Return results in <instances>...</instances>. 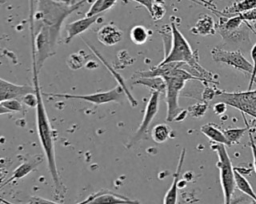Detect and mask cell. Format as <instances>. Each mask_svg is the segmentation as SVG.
Masks as SVG:
<instances>
[{
  "mask_svg": "<svg viewBox=\"0 0 256 204\" xmlns=\"http://www.w3.org/2000/svg\"><path fill=\"white\" fill-rule=\"evenodd\" d=\"M254 8H256V0H239L236 3H234L232 6L227 7L221 12L218 11L217 13L224 17H231Z\"/></svg>",
  "mask_w": 256,
  "mask_h": 204,
  "instance_id": "cell-18",
  "label": "cell"
},
{
  "mask_svg": "<svg viewBox=\"0 0 256 204\" xmlns=\"http://www.w3.org/2000/svg\"><path fill=\"white\" fill-rule=\"evenodd\" d=\"M123 34L113 24H106L97 31V38L105 46H113L121 41Z\"/></svg>",
  "mask_w": 256,
  "mask_h": 204,
  "instance_id": "cell-13",
  "label": "cell"
},
{
  "mask_svg": "<svg viewBox=\"0 0 256 204\" xmlns=\"http://www.w3.org/2000/svg\"><path fill=\"white\" fill-rule=\"evenodd\" d=\"M250 204H256V201L255 200H252V202Z\"/></svg>",
  "mask_w": 256,
  "mask_h": 204,
  "instance_id": "cell-42",
  "label": "cell"
},
{
  "mask_svg": "<svg viewBox=\"0 0 256 204\" xmlns=\"http://www.w3.org/2000/svg\"><path fill=\"white\" fill-rule=\"evenodd\" d=\"M178 1H180V0H178ZM193 1L202 5V6H204V7H206V8H208V9H210V10H212L215 13L218 12L217 10H215V5L212 1H209V0H193Z\"/></svg>",
  "mask_w": 256,
  "mask_h": 204,
  "instance_id": "cell-34",
  "label": "cell"
},
{
  "mask_svg": "<svg viewBox=\"0 0 256 204\" xmlns=\"http://www.w3.org/2000/svg\"><path fill=\"white\" fill-rule=\"evenodd\" d=\"M212 149L218 155L217 167L219 168L220 183L223 191L224 204H232V196L236 188L235 185V174L234 168L232 166L231 159L226 150V146L223 144L215 143L212 145Z\"/></svg>",
  "mask_w": 256,
  "mask_h": 204,
  "instance_id": "cell-5",
  "label": "cell"
},
{
  "mask_svg": "<svg viewBox=\"0 0 256 204\" xmlns=\"http://www.w3.org/2000/svg\"><path fill=\"white\" fill-rule=\"evenodd\" d=\"M235 174V185L236 188H238L241 192L246 194L248 197H250L252 200L256 201V193L254 192L251 184L248 182V180L237 171V169H234Z\"/></svg>",
  "mask_w": 256,
  "mask_h": 204,
  "instance_id": "cell-21",
  "label": "cell"
},
{
  "mask_svg": "<svg viewBox=\"0 0 256 204\" xmlns=\"http://www.w3.org/2000/svg\"><path fill=\"white\" fill-rule=\"evenodd\" d=\"M2 106L5 107L10 113L19 112L22 110V102L18 99H9L1 102Z\"/></svg>",
  "mask_w": 256,
  "mask_h": 204,
  "instance_id": "cell-25",
  "label": "cell"
},
{
  "mask_svg": "<svg viewBox=\"0 0 256 204\" xmlns=\"http://www.w3.org/2000/svg\"><path fill=\"white\" fill-rule=\"evenodd\" d=\"M187 110H181L178 114H177V116L175 117V119L174 120H176V121H178V122H181V121H183L185 118H186V116H187Z\"/></svg>",
  "mask_w": 256,
  "mask_h": 204,
  "instance_id": "cell-39",
  "label": "cell"
},
{
  "mask_svg": "<svg viewBox=\"0 0 256 204\" xmlns=\"http://www.w3.org/2000/svg\"><path fill=\"white\" fill-rule=\"evenodd\" d=\"M30 32H31V44H32V80H33V87H34V94L36 96V126L37 132L39 136V140L42 146V150L44 152L47 167L51 176V179L54 183L55 193L57 196H64L65 188L62 184L57 164L55 158V148H54V131L51 127L50 121L47 116L46 108L43 102V96L41 92V87L39 84V77L36 66V50H35V43H34V25L33 22L30 21Z\"/></svg>",
  "mask_w": 256,
  "mask_h": 204,
  "instance_id": "cell-2",
  "label": "cell"
},
{
  "mask_svg": "<svg viewBox=\"0 0 256 204\" xmlns=\"http://www.w3.org/2000/svg\"><path fill=\"white\" fill-rule=\"evenodd\" d=\"M9 113L10 112L5 107H3L2 104L0 103V115H2V114H9Z\"/></svg>",
  "mask_w": 256,
  "mask_h": 204,
  "instance_id": "cell-40",
  "label": "cell"
},
{
  "mask_svg": "<svg viewBox=\"0 0 256 204\" xmlns=\"http://www.w3.org/2000/svg\"><path fill=\"white\" fill-rule=\"evenodd\" d=\"M251 58H252V65H253V70L250 76V81H249V86H248V90H251L253 87V84L255 83V75H256V44H254V46L251 49Z\"/></svg>",
  "mask_w": 256,
  "mask_h": 204,
  "instance_id": "cell-28",
  "label": "cell"
},
{
  "mask_svg": "<svg viewBox=\"0 0 256 204\" xmlns=\"http://www.w3.org/2000/svg\"><path fill=\"white\" fill-rule=\"evenodd\" d=\"M43 160H44V156L43 155H36V156L31 157L29 160L23 162L22 164H20L18 167L15 168V170L12 173V176L8 180H6L0 186V188L6 186L7 184H9L11 182H14L16 180L22 179L23 177H25L26 175L31 173L34 169H36L43 162Z\"/></svg>",
  "mask_w": 256,
  "mask_h": 204,
  "instance_id": "cell-12",
  "label": "cell"
},
{
  "mask_svg": "<svg viewBox=\"0 0 256 204\" xmlns=\"http://www.w3.org/2000/svg\"><path fill=\"white\" fill-rule=\"evenodd\" d=\"M249 136H250V145H251L252 156H253V165H254V170L256 172V144L254 142V138L251 132H249Z\"/></svg>",
  "mask_w": 256,
  "mask_h": 204,
  "instance_id": "cell-35",
  "label": "cell"
},
{
  "mask_svg": "<svg viewBox=\"0 0 256 204\" xmlns=\"http://www.w3.org/2000/svg\"><path fill=\"white\" fill-rule=\"evenodd\" d=\"M171 47L169 52L165 55L164 59L159 64H165L169 62H182L187 64L186 67L190 69L188 72L197 79L211 80L212 75L204 68H202V66L198 63L196 52H193L188 41L178 30L174 22L171 23Z\"/></svg>",
  "mask_w": 256,
  "mask_h": 204,
  "instance_id": "cell-3",
  "label": "cell"
},
{
  "mask_svg": "<svg viewBox=\"0 0 256 204\" xmlns=\"http://www.w3.org/2000/svg\"><path fill=\"white\" fill-rule=\"evenodd\" d=\"M201 132L207 137L209 138L211 141H213L214 143L217 144H223L225 146H230L231 144L229 143V141L227 140L226 136L224 135L223 131H221L219 128H217L215 125L213 124H204L201 127Z\"/></svg>",
  "mask_w": 256,
  "mask_h": 204,
  "instance_id": "cell-19",
  "label": "cell"
},
{
  "mask_svg": "<svg viewBox=\"0 0 256 204\" xmlns=\"http://www.w3.org/2000/svg\"><path fill=\"white\" fill-rule=\"evenodd\" d=\"M103 1L104 0H95L94 3L91 5L90 9L88 10V12L86 13V16H93L96 14H100L103 13L102 12V6H103Z\"/></svg>",
  "mask_w": 256,
  "mask_h": 204,
  "instance_id": "cell-29",
  "label": "cell"
},
{
  "mask_svg": "<svg viewBox=\"0 0 256 204\" xmlns=\"http://www.w3.org/2000/svg\"><path fill=\"white\" fill-rule=\"evenodd\" d=\"M102 13L96 14L93 16H85L84 18L78 19L76 21H73L66 25V33L67 36L65 38V43H69L74 37L77 35H80L81 33L85 32L87 29H89L93 24H95L100 18Z\"/></svg>",
  "mask_w": 256,
  "mask_h": 204,
  "instance_id": "cell-11",
  "label": "cell"
},
{
  "mask_svg": "<svg viewBox=\"0 0 256 204\" xmlns=\"http://www.w3.org/2000/svg\"><path fill=\"white\" fill-rule=\"evenodd\" d=\"M61 1H64V2H71L72 0H61Z\"/></svg>",
  "mask_w": 256,
  "mask_h": 204,
  "instance_id": "cell-43",
  "label": "cell"
},
{
  "mask_svg": "<svg viewBox=\"0 0 256 204\" xmlns=\"http://www.w3.org/2000/svg\"><path fill=\"white\" fill-rule=\"evenodd\" d=\"M21 101L26 106H29V107H35L36 106V96H35L34 92L33 93H28V94L24 95L23 97H21Z\"/></svg>",
  "mask_w": 256,
  "mask_h": 204,
  "instance_id": "cell-30",
  "label": "cell"
},
{
  "mask_svg": "<svg viewBox=\"0 0 256 204\" xmlns=\"http://www.w3.org/2000/svg\"><path fill=\"white\" fill-rule=\"evenodd\" d=\"M255 83H256V80H255Z\"/></svg>",
  "mask_w": 256,
  "mask_h": 204,
  "instance_id": "cell-45",
  "label": "cell"
},
{
  "mask_svg": "<svg viewBox=\"0 0 256 204\" xmlns=\"http://www.w3.org/2000/svg\"><path fill=\"white\" fill-rule=\"evenodd\" d=\"M207 103L206 102H201V103H198V104H195V105H192L190 108H189V111H190V114L193 116V117H196V118H199V117H202L205 112L207 111Z\"/></svg>",
  "mask_w": 256,
  "mask_h": 204,
  "instance_id": "cell-26",
  "label": "cell"
},
{
  "mask_svg": "<svg viewBox=\"0 0 256 204\" xmlns=\"http://www.w3.org/2000/svg\"><path fill=\"white\" fill-rule=\"evenodd\" d=\"M255 80H256V75H255Z\"/></svg>",
  "mask_w": 256,
  "mask_h": 204,
  "instance_id": "cell-44",
  "label": "cell"
},
{
  "mask_svg": "<svg viewBox=\"0 0 256 204\" xmlns=\"http://www.w3.org/2000/svg\"><path fill=\"white\" fill-rule=\"evenodd\" d=\"M236 1H239V0H236Z\"/></svg>",
  "mask_w": 256,
  "mask_h": 204,
  "instance_id": "cell-46",
  "label": "cell"
},
{
  "mask_svg": "<svg viewBox=\"0 0 256 204\" xmlns=\"http://www.w3.org/2000/svg\"><path fill=\"white\" fill-rule=\"evenodd\" d=\"M4 166H5V163H4V162H2V161H1V162H0V171H1V170H2V168H3V167H4Z\"/></svg>",
  "mask_w": 256,
  "mask_h": 204,
  "instance_id": "cell-41",
  "label": "cell"
},
{
  "mask_svg": "<svg viewBox=\"0 0 256 204\" xmlns=\"http://www.w3.org/2000/svg\"><path fill=\"white\" fill-rule=\"evenodd\" d=\"M132 85H143L160 94L166 91V82L162 77H139L132 82Z\"/></svg>",
  "mask_w": 256,
  "mask_h": 204,
  "instance_id": "cell-20",
  "label": "cell"
},
{
  "mask_svg": "<svg viewBox=\"0 0 256 204\" xmlns=\"http://www.w3.org/2000/svg\"><path fill=\"white\" fill-rule=\"evenodd\" d=\"M33 92V86L19 85L0 78V103L9 99H18Z\"/></svg>",
  "mask_w": 256,
  "mask_h": 204,
  "instance_id": "cell-10",
  "label": "cell"
},
{
  "mask_svg": "<svg viewBox=\"0 0 256 204\" xmlns=\"http://www.w3.org/2000/svg\"><path fill=\"white\" fill-rule=\"evenodd\" d=\"M73 55H74V57H75V54H73ZM68 64H69V67L72 68V69H79V68H81L82 65H83V60H82V58L79 57L78 55H77V59L73 58V56L71 55V56L69 57Z\"/></svg>",
  "mask_w": 256,
  "mask_h": 204,
  "instance_id": "cell-33",
  "label": "cell"
},
{
  "mask_svg": "<svg viewBox=\"0 0 256 204\" xmlns=\"http://www.w3.org/2000/svg\"><path fill=\"white\" fill-rule=\"evenodd\" d=\"M149 36L150 34L148 29L142 25H136L130 30V39L134 44L137 45L144 44L148 40Z\"/></svg>",
  "mask_w": 256,
  "mask_h": 204,
  "instance_id": "cell-23",
  "label": "cell"
},
{
  "mask_svg": "<svg viewBox=\"0 0 256 204\" xmlns=\"http://www.w3.org/2000/svg\"><path fill=\"white\" fill-rule=\"evenodd\" d=\"M150 15L152 16L154 21H158V20L162 19L163 16L165 15V8L163 7L162 4L154 1L153 7H152V12L150 13Z\"/></svg>",
  "mask_w": 256,
  "mask_h": 204,
  "instance_id": "cell-27",
  "label": "cell"
},
{
  "mask_svg": "<svg viewBox=\"0 0 256 204\" xmlns=\"http://www.w3.org/2000/svg\"><path fill=\"white\" fill-rule=\"evenodd\" d=\"M45 96L65 98V99H80L85 100L95 105L106 104L110 102H120L123 95L125 96L123 90L118 85L111 90L104 92H95L92 94H67V93H44Z\"/></svg>",
  "mask_w": 256,
  "mask_h": 204,
  "instance_id": "cell-7",
  "label": "cell"
},
{
  "mask_svg": "<svg viewBox=\"0 0 256 204\" xmlns=\"http://www.w3.org/2000/svg\"><path fill=\"white\" fill-rule=\"evenodd\" d=\"M27 204H60L48 199H44L42 197H38V196H33L30 197V199L28 200Z\"/></svg>",
  "mask_w": 256,
  "mask_h": 204,
  "instance_id": "cell-32",
  "label": "cell"
},
{
  "mask_svg": "<svg viewBox=\"0 0 256 204\" xmlns=\"http://www.w3.org/2000/svg\"><path fill=\"white\" fill-rule=\"evenodd\" d=\"M225 111H226V104H225L224 102L219 101L218 103H216V104L214 105V112H215L216 114L220 115V114H223Z\"/></svg>",
  "mask_w": 256,
  "mask_h": 204,
  "instance_id": "cell-37",
  "label": "cell"
},
{
  "mask_svg": "<svg viewBox=\"0 0 256 204\" xmlns=\"http://www.w3.org/2000/svg\"><path fill=\"white\" fill-rule=\"evenodd\" d=\"M184 64L185 63L174 68L169 73L168 76L163 78L166 82V91H165L166 104H167L166 120L168 122L174 121L177 114L182 110L179 107L178 99H179V93L183 89L185 82L191 79H197L191 73H189L186 69L183 68Z\"/></svg>",
  "mask_w": 256,
  "mask_h": 204,
  "instance_id": "cell-4",
  "label": "cell"
},
{
  "mask_svg": "<svg viewBox=\"0 0 256 204\" xmlns=\"http://www.w3.org/2000/svg\"><path fill=\"white\" fill-rule=\"evenodd\" d=\"M170 134H171V128L165 123H160L155 125L151 131L152 139L159 144L167 141L168 138L170 137Z\"/></svg>",
  "mask_w": 256,
  "mask_h": 204,
  "instance_id": "cell-22",
  "label": "cell"
},
{
  "mask_svg": "<svg viewBox=\"0 0 256 204\" xmlns=\"http://www.w3.org/2000/svg\"><path fill=\"white\" fill-rule=\"evenodd\" d=\"M139 4H141L142 6H144L149 13L152 12V7H153V4H154V0H133Z\"/></svg>",
  "mask_w": 256,
  "mask_h": 204,
  "instance_id": "cell-36",
  "label": "cell"
},
{
  "mask_svg": "<svg viewBox=\"0 0 256 204\" xmlns=\"http://www.w3.org/2000/svg\"><path fill=\"white\" fill-rule=\"evenodd\" d=\"M219 101L256 118V89L244 92H216Z\"/></svg>",
  "mask_w": 256,
  "mask_h": 204,
  "instance_id": "cell-6",
  "label": "cell"
},
{
  "mask_svg": "<svg viewBox=\"0 0 256 204\" xmlns=\"http://www.w3.org/2000/svg\"><path fill=\"white\" fill-rule=\"evenodd\" d=\"M117 0H104L103 1V6H102V12H105L106 10H109Z\"/></svg>",
  "mask_w": 256,
  "mask_h": 204,
  "instance_id": "cell-38",
  "label": "cell"
},
{
  "mask_svg": "<svg viewBox=\"0 0 256 204\" xmlns=\"http://www.w3.org/2000/svg\"><path fill=\"white\" fill-rule=\"evenodd\" d=\"M216 31V24L214 19L207 14L201 15L197 20L194 27L191 29V32L195 35H212Z\"/></svg>",
  "mask_w": 256,
  "mask_h": 204,
  "instance_id": "cell-16",
  "label": "cell"
},
{
  "mask_svg": "<svg viewBox=\"0 0 256 204\" xmlns=\"http://www.w3.org/2000/svg\"><path fill=\"white\" fill-rule=\"evenodd\" d=\"M87 204H140L137 200H132L120 194H115L110 191H99L94 199Z\"/></svg>",
  "mask_w": 256,
  "mask_h": 204,
  "instance_id": "cell-14",
  "label": "cell"
},
{
  "mask_svg": "<svg viewBox=\"0 0 256 204\" xmlns=\"http://www.w3.org/2000/svg\"><path fill=\"white\" fill-rule=\"evenodd\" d=\"M159 98H160L159 92H157V91L151 92L149 100L145 107L142 121H141L138 129L136 130V132L133 134V136L130 138L129 142L127 143L128 148L132 147L134 144H136L137 142H139L140 140H142L143 138L146 137L148 128L159 110Z\"/></svg>",
  "mask_w": 256,
  "mask_h": 204,
  "instance_id": "cell-8",
  "label": "cell"
},
{
  "mask_svg": "<svg viewBox=\"0 0 256 204\" xmlns=\"http://www.w3.org/2000/svg\"><path fill=\"white\" fill-rule=\"evenodd\" d=\"M186 150L183 148L179 157V162L176 168V171L173 176V181L171 183L170 188L167 190L164 198H163V204H177V196H178V184L180 179V173L182 169V165L184 162Z\"/></svg>",
  "mask_w": 256,
  "mask_h": 204,
  "instance_id": "cell-15",
  "label": "cell"
},
{
  "mask_svg": "<svg viewBox=\"0 0 256 204\" xmlns=\"http://www.w3.org/2000/svg\"><path fill=\"white\" fill-rule=\"evenodd\" d=\"M88 0H30V17L34 25L36 66L40 71L45 61L55 54V47L65 19Z\"/></svg>",
  "mask_w": 256,
  "mask_h": 204,
  "instance_id": "cell-1",
  "label": "cell"
},
{
  "mask_svg": "<svg viewBox=\"0 0 256 204\" xmlns=\"http://www.w3.org/2000/svg\"><path fill=\"white\" fill-rule=\"evenodd\" d=\"M241 19L244 22H249V21H256V8L248 10L246 12H243L241 14H238Z\"/></svg>",
  "mask_w": 256,
  "mask_h": 204,
  "instance_id": "cell-31",
  "label": "cell"
},
{
  "mask_svg": "<svg viewBox=\"0 0 256 204\" xmlns=\"http://www.w3.org/2000/svg\"><path fill=\"white\" fill-rule=\"evenodd\" d=\"M211 56L215 62L224 63L230 67L246 73H252V63H250L240 51H228L215 47L211 50Z\"/></svg>",
  "mask_w": 256,
  "mask_h": 204,
  "instance_id": "cell-9",
  "label": "cell"
},
{
  "mask_svg": "<svg viewBox=\"0 0 256 204\" xmlns=\"http://www.w3.org/2000/svg\"><path fill=\"white\" fill-rule=\"evenodd\" d=\"M86 44H87V46L96 54V56L105 64V66H106V68L107 69H109L110 70V72L112 73V75H113V77L116 79V81L118 82V85L121 87V89L123 90V92H124V94H125V96L127 97V99H128V101H129V103H130V105L132 106V107H135L136 105H137V101H136V99L133 97V95L130 93V91L128 90V88H127V86H126V83H125V80L122 78V76L120 75V74H118L117 72H115L114 70H113V68H111V66L110 65H108L107 64V62L104 60V58L102 57V55L99 53V52H97L96 51V49H95V47L94 46H92V45H90L89 43H87L86 42Z\"/></svg>",
  "mask_w": 256,
  "mask_h": 204,
  "instance_id": "cell-17",
  "label": "cell"
},
{
  "mask_svg": "<svg viewBox=\"0 0 256 204\" xmlns=\"http://www.w3.org/2000/svg\"><path fill=\"white\" fill-rule=\"evenodd\" d=\"M247 130H248L247 127H245V128H230V129L224 130L223 133L226 136L229 143L232 145V144L239 143L240 139L243 137V135L245 134V132Z\"/></svg>",
  "mask_w": 256,
  "mask_h": 204,
  "instance_id": "cell-24",
  "label": "cell"
}]
</instances>
